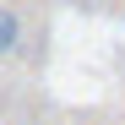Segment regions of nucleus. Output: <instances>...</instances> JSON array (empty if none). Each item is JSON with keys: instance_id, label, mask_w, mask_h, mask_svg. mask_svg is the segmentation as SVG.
<instances>
[{"instance_id": "obj_1", "label": "nucleus", "mask_w": 125, "mask_h": 125, "mask_svg": "<svg viewBox=\"0 0 125 125\" xmlns=\"http://www.w3.org/2000/svg\"><path fill=\"white\" fill-rule=\"evenodd\" d=\"M16 44H22V16L11 6H0V54H11Z\"/></svg>"}]
</instances>
